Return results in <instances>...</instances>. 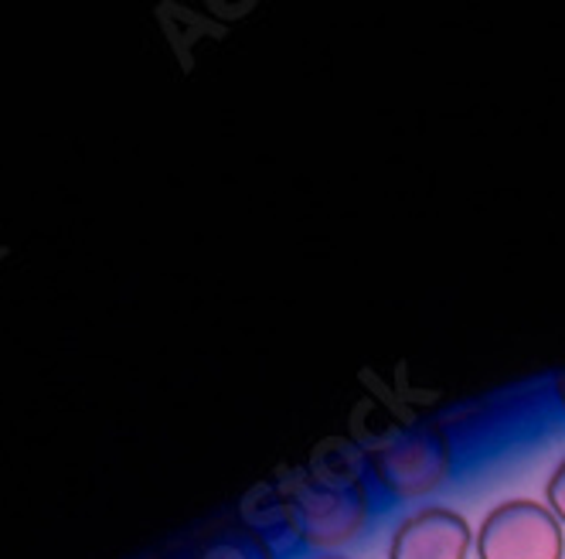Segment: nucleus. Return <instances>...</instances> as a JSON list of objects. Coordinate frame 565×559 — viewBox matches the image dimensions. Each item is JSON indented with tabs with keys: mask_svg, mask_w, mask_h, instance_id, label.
<instances>
[{
	"mask_svg": "<svg viewBox=\"0 0 565 559\" xmlns=\"http://www.w3.org/2000/svg\"><path fill=\"white\" fill-rule=\"evenodd\" d=\"M470 546L473 529L460 511L426 505L395 526L388 559H467Z\"/></svg>",
	"mask_w": 565,
	"mask_h": 559,
	"instance_id": "nucleus-4",
	"label": "nucleus"
},
{
	"mask_svg": "<svg viewBox=\"0 0 565 559\" xmlns=\"http://www.w3.org/2000/svg\"><path fill=\"white\" fill-rule=\"evenodd\" d=\"M320 559H344V556H320Z\"/></svg>",
	"mask_w": 565,
	"mask_h": 559,
	"instance_id": "nucleus-9",
	"label": "nucleus"
},
{
	"mask_svg": "<svg viewBox=\"0 0 565 559\" xmlns=\"http://www.w3.org/2000/svg\"><path fill=\"white\" fill-rule=\"evenodd\" d=\"M473 549L477 559H562L565 532L548 505L511 498L483 515Z\"/></svg>",
	"mask_w": 565,
	"mask_h": 559,
	"instance_id": "nucleus-3",
	"label": "nucleus"
},
{
	"mask_svg": "<svg viewBox=\"0 0 565 559\" xmlns=\"http://www.w3.org/2000/svg\"><path fill=\"white\" fill-rule=\"evenodd\" d=\"M198 559H273V549L256 532H225L201 549Z\"/></svg>",
	"mask_w": 565,
	"mask_h": 559,
	"instance_id": "nucleus-6",
	"label": "nucleus"
},
{
	"mask_svg": "<svg viewBox=\"0 0 565 559\" xmlns=\"http://www.w3.org/2000/svg\"><path fill=\"white\" fill-rule=\"evenodd\" d=\"M555 399H558V407L565 410V369L555 376Z\"/></svg>",
	"mask_w": 565,
	"mask_h": 559,
	"instance_id": "nucleus-8",
	"label": "nucleus"
},
{
	"mask_svg": "<svg viewBox=\"0 0 565 559\" xmlns=\"http://www.w3.org/2000/svg\"><path fill=\"white\" fill-rule=\"evenodd\" d=\"M287 495L290 529L317 549L348 546L369 523V495L361 477L328 474L320 467H297L279 477Z\"/></svg>",
	"mask_w": 565,
	"mask_h": 559,
	"instance_id": "nucleus-1",
	"label": "nucleus"
},
{
	"mask_svg": "<svg viewBox=\"0 0 565 559\" xmlns=\"http://www.w3.org/2000/svg\"><path fill=\"white\" fill-rule=\"evenodd\" d=\"M545 505L552 508V515L565 529V461H558V467L552 471L548 485H545Z\"/></svg>",
	"mask_w": 565,
	"mask_h": 559,
	"instance_id": "nucleus-7",
	"label": "nucleus"
},
{
	"mask_svg": "<svg viewBox=\"0 0 565 559\" xmlns=\"http://www.w3.org/2000/svg\"><path fill=\"white\" fill-rule=\"evenodd\" d=\"M242 518H246L249 532L263 539L279 529H290V508H287V495H282L279 482L253 488V495L242 502Z\"/></svg>",
	"mask_w": 565,
	"mask_h": 559,
	"instance_id": "nucleus-5",
	"label": "nucleus"
},
{
	"mask_svg": "<svg viewBox=\"0 0 565 559\" xmlns=\"http://www.w3.org/2000/svg\"><path fill=\"white\" fill-rule=\"evenodd\" d=\"M372 474L395 498H423L450 474L454 451L436 423H409L392 430L369 451Z\"/></svg>",
	"mask_w": 565,
	"mask_h": 559,
	"instance_id": "nucleus-2",
	"label": "nucleus"
}]
</instances>
